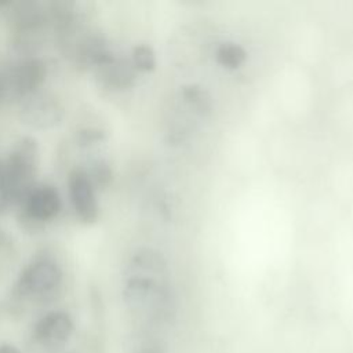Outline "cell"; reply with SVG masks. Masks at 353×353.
Instances as JSON below:
<instances>
[{"label": "cell", "mask_w": 353, "mask_h": 353, "mask_svg": "<svg viewBox=\"0 0 353 353\" xmlns=\"http://www.w3.org/2000/svg\"><path fill=\"white\" fill-rule=\"evenodd\" d=\"M123 294L127 306L150 327L170 324L175 317V301L170 287L150 276H131Z\"/></svg>", "instance_id": "6da1fadb"}, {"label": "cell", "mask_w": 353, "mask_h": 353, "mask_svg": "<svg viewBox=\"0 0 353 353\" xmlns=\"http://www.w3.org/2000/svg\"><path fill=\"white\" fill-rule=\"evenodd\" d=\"M65 108L58 98L48 92H34L21 103V120L34 130H50L62 123Z\"/></svg>", "instance_id": "7a4b0ae2"}, {"label": "cell", "mask_w": 353, "mask_h": 353, "mask_svg": "<svg viewBox=\"0 0 353 353\" xmlns=\"http://www.w3.org/2000/svg\"><path fill=\"white\" fill-rule=\"evenodd\" d=\"M62 281L61 268L50 259H40L26 266L15 283L19 296H41L59 287Z\"/></svg>", "instance_id": "3957f363"}, {"label": "cell", "mask_w": 353, "mask_h": 353, "mask_svg": "<svg viewBox=\"0 0 353 353\" xmlns=\"http://www.w3.org/2000/svg\"><path fill=\"white\" fill-rule=\"evenodd\" d=\"M74 323L69 313L52 310L40 317L33 328V336L46 349H59L70 339Z\"/></svg>", "instance_id": "277c9868"}, {"label": "cell", "mask_w": 353, "mask_h": 353, "mask_svg": "<svg viewBox=\"0 0 353 353\" xmlns=\"http://www.w3.org/2000/svg\"><path fill=\"white\" fill-rule=\"evenodd\" d=\"M69 196L76 215L84 223H94L98 219L99 207L92 179L83 170H74L69 175Z\"/></svg>", "instance_id": "5b68a950"}, {"label": "cell", "mask_w": 353, "mask_h": 353, "mask_svg": "<svg viewBox=\"0 0 353 353\" xmlns=\"http://www.w3.org/2000/svg\"><path fill=\"white\" fill-rule=\"evenodd\" d=\"M11 97L22 99L37 92L46 80V65L39 59H25L6 70Z\"/></svg>", "instance_id": "8992f818"}, {"label": "cell", "mask_w": 353, "mask_h": 353, "mask_svg": "<svg viewBox=\"0 0 353 353\" xmlns=\"http://www.w3.org/2000/svg\"><path fill=\"white\" fill-rule=\"evenodd\" d=\"M25 208L30 218L36 221H50L61 210V197L58 190L50 185L36 186L25 197Z\"/></svg>", "instance_id": "52a82bcc"}, {"label": "cell", "mask_w": 353, "mask_h": 353, "mask_svg": "<svg viewBox=\"0 0 353 353\" xmlns=\"http://www.w3.org/2000/svg\"><path fill=\"white\" fill-rule=\"evenodd\" d=\"M102 69L101 76L103 81L113 88H127L132 84L135 77V68L132 62L117 61L116 58L110 59L109 62L98 66Z\"/></svg>", "instance_id": "ba28073f"}, {"label": "cell", "mask_w": 353, "mask_h": 353, "mask_svg": "<svg viewBox=\"0 0 353 353\" xmlns=\"http://www.w3.org/2000/svg\"><path fill=\"white\" fill-rule=\"evenodd\" d=\"M127 353H165L164 342L149 330L135 332L125 343Z\"/></svg>", "instance_id": "9c48e42d"}, {"label": "cell", "mask_w": 353, "mask_h": 353, "mask_svg": "<svg viewBox=\"0 0 353 353\" xmlns=\"http://www.w3.org/2000/svg\"><path fill=\"white\" fill-rule=\"evenodd\" d=\"M181 94L183 99L199 113L208 114L212 109V101L207 90L199 84H185L181 87Z\"/></svg>", "instance_id": "30bf717a"}, {"label": "cell", "mask_w": 353, "mask_h": 353, "mask_svg": "<svg viewBox=\"0 0 353 353\" xmlns=\"http://www.w3.org/2000/svg\"><path fill=\"white\" fill-rule=\"evenodd\" d=\"M132 265L146 272L163 273L167 269V261L161 252L152 248H141L132 258Z\"/></svg>", "instance_id": "8fae6325"}, {"label": "cell", "mask_w": 353, "mask_h": 353, "mask_svg": "<svg viewBox=\"0 0 353 353\" xmlns=\"http://www.w3.org/2000/svg\"><path fill=\"white\" fill-rule=\"evenodd\" d=\"M216 59L225 68L234 69L244 63V61L247 59V52L240 44L233 41H225L221 43L216 48Z\"/></svg>", "instance_id": "7c38bea8"}, {"label": "cell", "mask_w": 353, "mask_h": 353, "mask_svg": "<svg viewBox=\"0 0 353 353\" xmlns=\"http://www.w3.org/2000/svg\"><path fill=\"white\" fill-rule=\"evenodd\" d=\"M132 65L142 72H152L156 68V55L150 46L138 44L132 50Z\"/></svg>", "instance_id": "4fadbf2b"}, {"label": "cell", "mask_w": 353, "mask_h": 353, "mask_svg": "<svg viewBox=\"0 0 353 353\" xmlns=\"http://www.w3.org/2000/svg\"><path fill=\"white\" fill-rule=\"evenodd\" d=\"M8 98H12V97H11V91H10V85H8L7 73H6V70H0V105L4 103Z\"/></svg>", "instance_id": "5bb4252c"}, {"label": "cell", "mask_w": 353, "mask_h": 353, "mask_svg": "<svg viewBox=\"0 0 353 353\" xmlns=\"http://www.w3.org/2000/svg\"><path fill=\"white\" fill-rule=\"evenodd\" d=\"M0 353H21L18 347H15L11 343H1L0 345Z\"/></svg>", "instance_id": "9a60e30c"}]
</instances>
